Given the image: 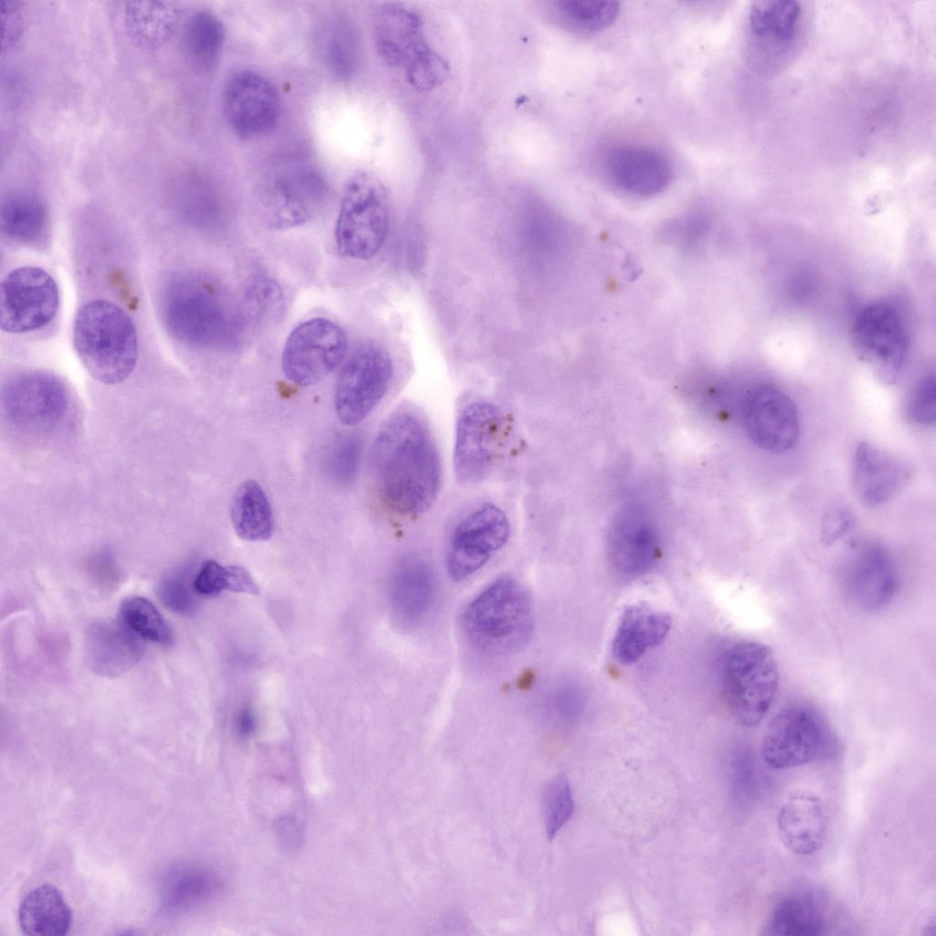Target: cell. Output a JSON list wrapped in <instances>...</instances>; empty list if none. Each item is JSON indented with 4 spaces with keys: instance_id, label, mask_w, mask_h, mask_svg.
<instances>
[{
    "instance_id": "6da1fadb",
    "label": "cell",
    "mask_w": 936,
    "mask_h": 936,
    "mask_svg": "<svg viewBox=\"0 0 936 936\" xmlns=\"http://www.w3.org/2000/svg\"><path fill=\"white\" fill-rule=\"evenodd\" d=\"M378 495L393 513L415 517L435 501L441 480L436 441L425 418L402 406L382 424L372 448Z\"/></svg>"
},
{
    "instance_id": "7a4b0ae2",
    "label": "cell",
    "mask_w": 936,
    "mask_h": 936,
    "mask_svg": "<svg viewBox=\"0 0 936 936\" xmlns=\"http://www.w3.org/2000/svg\"><path fill=\"white\" fill-rule=\"evenodd\" d=\"M161 316L169 335L191 347H223L239 337L236 312L218 283L203 275L171 278L162 292Z\"/></svg>"
},
{
    "instance_id": "3957f363",
    "label": "cell",
    "mask_w": 936,
    "mask_h": 936,
    "mask_svg": "<svg viewBox=\"0 0 936 936\" xmlns=\"http://www.w3.org/2000/svg\"><path fill=\"white\" fill-rule=\"evenodd\" d=\"M73 340L81 364L101 383H121L136 366L138 338L134 324L128 314L108 300L95 299L78 310Z\"/></svg>"
},
{
    "instance_id": "277c9868",
    "label": "cell",
    "mask_w": 936,
    "mask_h": 936,
    "mask_svg": "<svg viewBox=\"0 0 936 936\" xmlns=\"http://www.w3.org/2000/svg\"><path fill=\"white\" fill-rule=\"evenodd\" d=\"M462 625L470 644L493 656L524 647L533 631V610L525 587L511 576L491 582L466 606Z\"/></svg>"
},
{
    "instance_id": "5b68a950",
    "label": "cell",
    "mask_w": 936,
    "mask_h": 936,
    "mask_svg": "<svg viewBox=\"0 0 936 936\" xmlns=\"http://www.w3.org/2000/svg\"><path fill=\"white\" fill-rule=\"evenodd\" d=\"M373 38L379 58L403 70L420 91L440 86L447 78L446 61L430 46L421 16L398 4H385L373 17Z\"/></svg>"
},
{
    "instance_id": "8992f818",
    "label": "cell",
    "mask_w": 936,
    "mask_h": 936,
    "mask_svg": "<svg viewBox=\"0 0 936 936\" xmlns=\"http://www.w3.org/2000/svg\"><path fill=\"white\" fill-rule=\"evenodd\" d=\"M389 228V200L385 186L373 173L357 170L344 187L335 228L338 252L366 261L383 247Z\"/></svg>"
},
{
    "instance_id": "52a82bcc",
    "label": "cell",
    "mask_w": 936,
    "mask_h": 936,
    "mask_svg": "<svg viewBox=\"0 0 936 936\" xmlns=\"http://www.w3.org/2000/svg\"><path fill=\"white\" fill-rule=\"evenodd\" d=\"M724 694L734 718L745 727L757 726L767 715L779 686V668L766 645L745 642L726 654L722 670Z\"/></svg>"
},
{
    "instance_id": "ba28073f",
    "label": "cell",
    "mask_w": 936,
    "mask_h": 936,
    "mask_svg": "<svg viewBox=\"0 0 936 936\" xmlns=\"http://www.w3.org/2000/svg\"><path fill=\"white\" fill-rule=\"evenodd\" d=\"M838 750L837 737L824 718L803 705L780 709L764 732L761 755L776 770L831 759Z\"/></svg>"
},
{
    "instance_id": "9c48e42d",
    "label": "cell",
    "mask_w": 936,
    "mask_h": 936,
    "mask_svg": "<svg viewBox=\"0 0 936 936\" xmlns=\"http://www.w3.org/2000/svg\"><path fill=\"white\" fill-rule=\"evenodd\" d=\"M507 422L503 410L487 400H473L459 411L453 448V470L462 484L483 481L504 446Z\"/></svg>"
},
{
    "instance_id": "30bf717a",
    "label": "cell",
    "mask_w": 936,
    "mask_h": 936,
    "mask_svg": "<svg viewBox=\"0 0 936 936\" xmlns=\"http://www.w3.org/2000/svg\"><path fill=\"white\" fill-rule=\"evenodd\" d=\"M393 377V362L380 344H362L343 366L335 392L338 420L346 426L364 420L387 393Z\"/></svg>"
},
{
    "instance_id": "8fae6325",
    "label": "cell",
    "mask_w": 936,
    "mask_h": 936,
    "mask_svg": "<svg viewBox=\"0 0 936 936\" xmlns=\"http://www.w3.org/2000/svg\"><path fill=\"white\" fill-rule=\"evenodd\" d=\"M347 349L345 331L335 322L316 317L298 324L288 335L282 355L285 377L293 384H315L336 369Z\"/></svg>"
},
{
    "instance_id": "7c38bea8",
    "label": "cell",
    "mask_w": 936,
    "mask_h": 936,
    "mask_svg": "<svg viewBox=\"0 0 936 936\" xmlns=\"http://www.w3.org/2000/svg\"><path fill=\"white\" fill-rule=\"evenodd\" d=\"M852 340L860 357L887 381L898 376L909 348V334L901 312L884 301L859 311L852 325Z\"/></svg>"
},
{
    "instance_id": "4fadbf2b",
    "label": "cell",
    "mask_w": 936,
    "mask_h": 936,
    "mask_svg": "<svg viewBox=\"0 0 936 936\" xmlns=\"http://www.w3.org/2000/svg\"><path fill=\"white\" fill-rule=\"evenodd\" d=\"M58 302L57 283L48 271L36 266L14 269L1 282V328L11 334L41 329L55 317Z\"/></svg>"
},
{
    "instance_id": "5bb4252c",
    "label": "cell",
    "mask_w": 936,
    "mask_h": 936,
    "mask_svg": "<svg viewBox=\"0 0 936 936\" xmlns=\"http://www.w3.org/2000/svg\"><path fill=\"white\" fill-rule=\"evenodd\" d=\"M69 399L64 383L42 371L19 374L3 390V404L10 420L33 435L52 432L63 420Z\"/></svg>"
},
{
    "instance_id": "9a60e30c",
    "label": "cell",
    "mask_w": 936,
    "mask_h": 936,
    "mask_svg": "<svg viewBox=\"0 0 936 936\" xmlns=\"http://www.w3.org/2000/svg\"><path fill=\"white\" fill-rule=\"evenodd\" d=\"M510 536L505 513L485 503L465 515L455 526L450 539L447 569L455 580H463L484 567L502 548Z\"/></svg>"
},
{
    "instance_id": "2e32d148",
    "label": "cell",
    "mask_w": 936,
    "mask_h": 936,
    "mask_svg": "<svg viewBox=\"0 0 936 936\" xmlns=\"http://www.w3.org/2000/svg\"><path fill=\"white\" fill-rule=\"evenodd\" d=\"M329 195L324 177L313 169H301L271 180L259 200L270 228L282 230L303 226L324 209Z\"/></svg>"
},
{
    "instance_id": "e0dca14e",
    "label": "cell",
    "mask_w": 936,
    "mask_h": 936,
    "mask_svg": "<svg viewBox=\"0 0 936 936\" xmlns=\"http://www.w3.org/2000/svg\"><path fill=\"white\" fill-rule=\"evenodd\" d=\"M222 107L233 133L243 139H255L264 136L277 124L281 100L275 86L264 76L241 69L226 81Z\"/></svg>"
},
{
    "instance_id": "ac0fdd59",
    "label": "cell",
    "mask_w": 936,
    "mask_h": 936,
    "mask_svg": "<svg viewBox=\"0 0 936 936\" xmlns=\"http://www.w3.org/2000/svg\"><path fill=\"white\" fill-rule=\"evenodd\" d=\"M742 420L750 439L765 451H789L799 439L796 406L791 398L774 387L760 386L748 394L743 401Z\"/></svg>"
},
{
    "instance_id": "d6986e66",
    "label": "cell",
    "mask_w": 936,
    "mask_h": 936,
    "mask_svg": "<svg viewBox=\"0 0 936 936\" xmlns=\"http://www.w3.org/2000/svg\"><path fill=\"white\" fill-rule=\"evenodd\" d=\"M750 31L764 67L776 68L791 58L803 33V8L795 1H760L750 12Z\"/></svg>"
},
{
    "instance_id": "ffe728a7",
    "label": "cell",
    "mask_w": 936,
    "mask_h": 936,
    "mask_svg": "<svg viewBox=\"0 0 936 936\" xmlns=\"http://www.w3.org/2000/svg\"><path fill=\"white\" fill-rule=\"evenodd\" d=\"M898 587L895 564L887 549L877 544L859 549L845 577V590L849 601L867 612L886 608L895 597Z\"/></svg>"
},
{
    "instance_id": "44dd1931",
    "label": "cell",
    "mask_w": 936,
    "mask_h": 936,
    "mask_svg": "<svg viewBox=\"0 0 936 936\" xmlns=\"http://www.w3.org/2000/svg\"><path fill=\"white\" fill-rule=\"evenodd\" d=\"M828 827L824 804L815 792L798 789L790 793L777 815V829L784 846L799 856L817 852Z\"/></svg>"
},
{
    "instance_id": "7402d4cb",
    "label": "cell",
    "mask_w": 936,
    "mask_h": 936,
    "mask_svg": "<svg viewBox=\"0 0 936 936\" xmlns=\"http://www.w3.org/2000/svg\"><path fill=\"white\" fill-rule=\"evenodd\" d=\"M910 475L907 463L869 442H860L853 457V482L857 495L870 507L891 499Z\"/></svg>"
},
{
    "instance_id": "603a6c76",
    "label": "cell",
    "mask_w": 936,
    "mask_h": 936,
    "mask_svg": "<svg viewBox=\"0 0 936 936\" xmlns=\"http://www.w3.org/2000/svg\"><path fill=\"white\" fill-rule=\"evenodd\" d=\"M656 534L639 511L629 510L614 523L609 539V555L615 569L627 578L646 573L658 558Z\"/></svg>"
},
{
    "instance_id": "cb8c5ba5",
    "label": "cell",
    "mask_w": 936,
    "mask_h": 936,
    "mask_svg": "<svg viewBox=\"0 0 936 936\" xmlns=\"http://www.w3.org/2000/svg\"><path fill=\"white\" fill-rule=\"evenodd\" d=\"M85 652L94 673L114 677L133 667L143 649L137 635L122 622H99L88 630Z\"/></svg>"
},
{
    "instance_id": "d4e9b609",
    "label": "cell",
    "mask_w": 936,
    "mask_h": 936,
    "mask_svg": "<svg viewBox=\"0 0 936 936\" xmlns=\"http://www.w3.org/2000/svg\"><path fill=\"white\" fill-rule=\"evenodd\" d=\"M435 596V578L422 559L410 557L397 566L390 585L392 610L398 621L408 627L421 622L429 613Z\"/></svg>"
},
{
    "instance_id": "484cf974",
    "label": "cell",
    "mask_w": 936,
    "mask_h": 936,
    "mask_svg": "<svg viewBox=\"0 0 936 936\" xmlns=\"http://www.w3.org/2000/svg\"><path fill=\"white\" fill-rule=\"evenodd\" d=\"M672 625L665 612L645 603L628 606L622 612L612 642L614 658L622 665L638 661L649 649L659 645Z\"/></svg>"
},
{
    "instance_id": "4316f807",
    "label": "cell",
    "mask_w": 936,
    "mask_h": 936,
    "mask_svg": "<svg viewBox=\"0 0 936 936\" xmlns=\"http://www.w3.org/2000/svg\"><path fill=\"white\" fill-rule=\"evenodd\" d=\"M608 168L614 182L627 192L652 196L664 190L671 181L667 160L654 150L622 147L614 150Z\"/></svg>"
},
{
    "instance_id": "83f0119b",
    "label": "cell",
    "mask_w": 936,
    "mask_h": 936,
    "mask_svg": "<svg viewBox=\"0 0 936 936\" xmlns=\"http://www.w3.org/2000/svg\"><path fill=\"white\" fill-rule=\"evenodd\" d=\"M48 228L47 207L35 193L15 192L3 198L0 229L7 241L17 245H42Z\"/></svg>"
},
{
    "instance_id": "f1b7e54d",
    "label": "cell",
    "mask_w": 936,
    "mask_h": 936,
    "mask_svg": "<svg viewBox=\"0 0 936 936\" xmlns=\"http://www.w3.org/2000/svg\"><path fill=\"white\" fill-rule=\"evenodd\" d=\"M21 931L33 936H63L68 933L72 912L61 892L49 884L28 892L18 909Z\"/></svg>"
},
{
    "instance_id": "f546056e",
    "label": "cell",
    "mask_w": 936,
    "mask_h": 936,
    "mask_svg": "<svg viewBox=\"0 0 936 936\" xmlns=\"http://www.w3.org/2000/svg\"><path fill=\"white\" fill-rule=\"evenodd\" d=\"M181 8L175 2H129L123 9L125 27L137 44L154 48L178 27Z\"/></svg>"
},
{
    "instance_id": "4dcf8cb0",
    "label": "cell",
    "mask_w": 936,
    "mask_h": 936,
    "mask_svg": "<svg viewBox=\"0 0 936 936\" xmlns=\"http://www.w3.org/2000/svg\"><path fill=\"white\" fill-rule=\"evenodd\" d=\"M827 919L823 903L808 892L790 894L774 907L768 933L783 936H816L824 934Z\"/></svg>"
},
{
    "instance_id": "1f68e13d",
    "label": "cell",
    "mask_w": 936,
    "mask_h": 936,
    "mask_svg": "<svg viewBox=\"0 0 936 936\" xmlns=\"http://www.w3.org/2000/svg\"><path fill=\"white\" fill-rule=\"evenodd\" d=\"M285 310V299L279 283L261 273L250 277L243 292L237 314L239 335L248 329H264L280 321Z\"/></svg>"
},
{
    "instance_id": "d6a6232c",
    "label": "cell",
    "mask_w": 936,
    "mask_h": 936,
    "mask_svg": "<svg viewBox=\"0 0 936 936\" xmlns=\"http://www.w3.org/2000/svg\"><path fill=\"white\" fill-rule=\"evenodd\" d=\"M230 516L236 534L243 540L264 541L273 532V514L270 500L254 480L242 483L231 502Z\"/></svg>"
},
{
    "instance_id": "836d02e7",
    "label": "cell",
    "mask_w": 936,
    "mask_h": 936,
    "mask_svg": "<svg viewBox=\"0 0 936 936\" xmlns=\"http://www.w3.org/2000/svg\"><path fill=\"white\" fill-rule=\"evenodd\" d=\"M226 38L224 24L209 10L193 12L183 30L185 50L194 64L209 69L218 60Z\"/></svg>"
},
{
    "instance_id": "e575fe53",
    "label": "cell",
    "mask_w": 936,
    "mask_h": 936,
    "mask_svg": "<svg viewBox=\"0 0 936 936\" xmlns=\"http://www.w3.org/2000/svg\"><path fill=\"white\" fill-rule=\"evenodd\" d=\"M122 622L136 635L163 645L173 643V632L155 606L147 599L133 596L120 606Z\"/></svg>"
},
{
    "instance_id": "d590c367",
    "label": "cell",
    "mask_w": 936,
    "mask_h": 936,
    "mask_svg": "<svg viewBox=\"0 0 936 936\" xmlns=\"http://www.w3.org/2000/svg\"><path fill=\"white\" fill-rule=\"evenodd\" d=\"M221 888V879L212 870L185 867L172 877V906L188 909L202 904L217 896Z\"/></svg>"
},
{
    "instance_id": "8d00e7d4",
    "label": "cell",
    "mask_w": 936,
    "mask_h": 936,
    "mask_svg": "<svg viewBox=\"0 0 936 936\" xmlns=\"http://www.w3.org/2000/svg\"><path fill=\"white\" fill-rule=\"evenodd\" d=\"M560 12L588 30H601L616 19L619 3L608 0H561L557 3Z\"/></svg>"
},
{
    "instance_id": "74e56055",
    "label": "cell",
    "mask_w": 936,
    "mask_h": 936,
    "mask_svg": "<svg viewBox=\"0 0 936 936\" xmlns=\"http://www.w3.org/2000/svg\"><path fill=\"white\" fill-rule=\"evenodd\" d=\"M574 802L568 778L564 774L555 777L544 794L545 828L548 840L570 819Z\"/></svg>"
},
{
    "instance_id": "f35d334b",
    "label": "cell",
    "mask_w": 936,
    "mask_h": 936,
    "mask_svg": "<svg viewBox=\"0 0 936 936\" xmlns=\"http://www.w3.org/2000/svg\"><path fill=\"white\" fill-rule=\"evenodd\" d=\"M325 58L331 72L338 79H349L356 71L358 59L356 37L346 25H337L331 30L325 45Z\"/></svg>"
},
{
    "instance_id": "ab89813d",
    "label": "cell",
    "mask_w": 936,
    "mask_h": 936,
    "mask_svg": "<svg viewBox=\"0 0 936 936\" xmlns=\"http://www.w3.org/2000/svg\"><path fill=\"white\" fill-rule=\"evenodd\" d=\"M907 412L920 425H933L936 420V388L933 376L924 378L914 390Z\"/></svg>"
},
{
    "instance_id": "60d3db41",
    "label": "cell",
    "mask_w": 936,
    "mask_h": 936,
    "mask_svg": "<svg viewBox=\"0 0 936 936\" xmlns=\"http://www.w3.org/2000/svg\"><path fill=\"white\" fill-rule=\"evenodd\" d=\"M230 566L206 560L194 579L193 589L202 596H216L223 590H230Z\"/></svg>"
},
{
    "instance_id": "b9f144b4",
    "label": "cell",
    "mask_w": 936,
    "mask_h": 936,
    "mask_svg": "<svg viewBox=\"0 0 936 936\" xmlns=\"http://www.w3.org/2000/svg\"><path fill=\"white\" fill-rule=\"evenodd\" d=\"M158 596L169 610L190 614L195 610V600L181 576H169L159 585Z\"/></svg>"
},
{
    "instance_id": "7bdbcfd3",
    "label": "cell",
    "mask_w": 936,
    "mask_h": 936,
    "mask_svg": "<svg viewBox=\"0 0 936 936\" xmlns=\"http://www.w3.org/2000/svg\"><path fill=\"white\" fill-rule=\"evenodd\" d=\"M1 17L3 24V50L10 48L21 37L25 27V16L21 3L16 0L1 1Z\"/></svg>"
},
{
    "instance_id": "ee69618b",
    "label": "cell",
    "mask_w": 936,
    "mask_h": 936,
    "mask_svg": "<svg viewBox=\"0 0 936 936\" xmlns=\"http://www.w3.org/2000/svg\"><path fill=\"white\" fill-rule=\"evenodd\" d=\"M854 526V517L846 508H833L824 518L822 537L825 543H833L846 536Z\"/></svg>"
},
{
    "instance_id": "f6af8a7d",
    "label": "cell",
    "mask_w": 936,
    "mask_h": 936,
    "mask_svg": "<svg viewBox=\"0 0 936 936\" xmlns=\"http://www.w3.org/2000/svg\"><path fill=\"white\" fill-rule=\"evenodd\" d=\"M731 769L734 789L740 794H748L754 779L750 760L744 754H739L733 759Z\"/></svg>"
},
{
    "instance_id": "bcb514c9",
    "label": "cell",
    "mask_w": 936,
    "mask_h": 936,
    "mask_svg": "<svg viewBox=\"0 0 936 936\" xmlns=\"http://www.w3.org/2000/svg\"><path fill=\"white\" fill-rule=\"evenodd\" d=\"M256 717L249 706L242 707L236 714L234 728L239 737H250L256 729Z\"/></svg>"
},
{
    "instance_id": "7dc6e473",
    "label": "cell",
    "mask_w": 936,
    "mask_h": 936,
    "mask_svg": "<svg viewBox=\"0 0 936 936\" xmlns=\"http://www.w3.org/2000/svg\"><path fill=\"white\" fill-rule=\"evenodd\" d=\"M277 826L279 828V835L283 842L295 845L301 840V830L297 823L292 818H282Z\"/></svg>"
}]
</instances>
